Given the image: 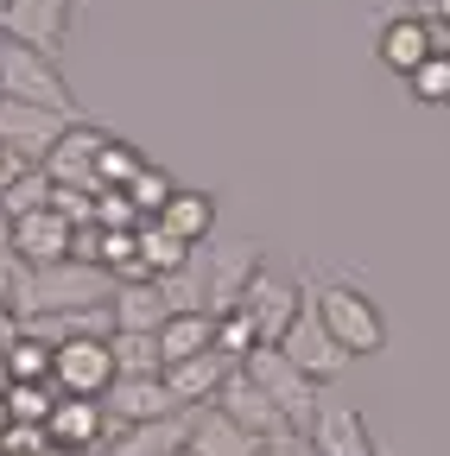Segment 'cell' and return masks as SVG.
<instances>
[{"mask_svg":"<svg viewBox=\"0 0 450 456\" xmlns=\"http://www.w3.org/2000/svg\"><path fill=\"white\" fill-rule=\"evenodd\" d=\"M305 292H311V305H317L330 342H336V349H343L349 362L387 349V311L362 292V285H349V279H311Z\"/></svg>","mask_w":450,"mask_h":456,"instance_id":"obj_1","label":"cell"},{"mask_svg":"<svg viewBox=\"0 0 450 456\" xmlns=\"http://www.w3.org/2000/svg\"><path fill=\"white\" fill-rule=\"evenodd\" d=\"M0 102H20V108H45V114H58V121H89V114L77 108L64 70H58V57H38L13 38H0Z\"/></svg>","mask_w":450,"mask_h":456,"instance_id":"obj_2","label":"cell"},{"mask_svg":"<svg viewBox=\"0 0 450 456\" xmlns=\"http://www.w3.org/2000/svg\"><path fill=\"white\" fill-rule=\"evenodd\" d=\"M241 374L273 399V406H279V419H286V431L292 437H305L311 425H317V412H323V387L317 380H305L286 355H279V349H254L248 362H241Z\"/></svg>","mask_w":450,"mask_h":456,"instance_id":"obj_3","label":"cell"},{"mask_svg":"<svg viewBox=\"0 0 450 456\" xmlns=\"http://www.w3.org/2000/svg\"><path fill=\"white\" fill-rule=\"evenodd\" d=\"M299 305H305V279L299 273H279V266H266L260 260V273L241 285V298H235V311L254 323V336H260V349H273L279 336H286V323L299 317Z\"/></svg>","mask_w":450,"mask_h":456,"instance_id":"obj_4","label":"cell"},{"mask_svg":"<svg viewBox=\"0 0 450 456\" xmlns=\"http://www.w3.org/2000/svg\"><path fill=\"white\" fill-rule=\"evenodd\" d=\"M51 387L64 399H102L115 387V355H108V336H64L51 342Z\"/></svg>","mask_w":450,"mask_h":456,"instance_id":"obj_5","label":"cell"},{"mask_svg":"<svg viewBox=\"0 0 450 456\" xmlns=\"http://www.w3.org/2000/svg\"><path fill=\"white\" fill-rule=\"evenodd\" d=\"M279 355H286L305 380H317V387H330V380H343L349 374V355L330 342V330H323V317H317V305H311V292H305V305H299V317L286 323V336L273 342Z\"/></svg>","mask_w":450,"mask_h":456,"instance_id":"obj_6","label":"cell"},{"mask_svg":"<svg viewBox=\"0 0 450 456\" xmlns=\"http://www.w3.org/2000/svg\"><path fill=\"white\" fill-rule=\"evenodd\" d=\"M70 20H77V0H13V7H0V38L38 57H58L70 38Z\"/></svg>","mask_w":450,"mask_h":456,"instance_id":"obj_7","label":"cell"},{"mask_svg":"<svg viewBox=\"0 0 450 456\" xmlns=\"http://www.w3.org/2000/svg\"><path fill=\"white\" fill-rule=\"evenodd\" d=\"M102 140H108V127H95V121H77V127H64L58 134V146L45 152V178H51V191H83V197H95V152H102Z\"/></svg>","mask_w":450,"mask_h":456,"instance_id":"obj_8","label":"cell"},{"mask_svg":"<svg viewBox=\"0 0 450 456\" xmlns=\"http://www.w3.org/2000/svg\"><path fill=\"white\" fill-rule=\"evenodd\" d=\"M431 51H444V38L431 32V20H419V13H387L380 20V32H374V57H380V70H393V77H413Z\"/></svg>","mask_w":450,"mask_h":456,"instance_id":"obj_9","label":"cell"},{"mask_svg":"<svg viewBox=\"0 0 450 456\" xmlns=\"http://www.w3.org/2000/svg\"><path fill=\"white\" fill-rule=\"evenodd\" d=\"M102 412H108V425L115 431H127V425H159V419H178V399L165 393V374H140V380H115L102 393Z\"/></svg>","mask_w":450,"mask_h":456,"instance_id":"obj_10","label":"cell"},{"mask_svg":"<svg viewBox=\"0 0 450 456\" xmlns=\"http://www.w3.org/2000/svg\"><path fill=\"white\" fill-rule=\"evenodd\" d=\"M108 437H115V425H108L102 399H64L58 393V406H51V419H45V444H58L70 456H95Z\"/></svg>","mask_w":450,"mask_h":456,"instance_id":"obj_11","label":"cell"},{"mask_svg":"<svg viewBox=\"0 0 450 456\" xmlns=\"http://www.w3.org/2000/svg\"><path fill=\"white\" fill-rule=\"evenodd\" d=\"M77 121H58L45 108H20V102H0V152H13L20 165H45V152L58 146V134Z\"/></svg>","mask_w":450,"mask_h":456,"instance_id":"obj_12","label":"cell"},{"mask_svg":"<svg viewBox=\"0 0 450 456\" xmlns=\"http://www.w3.org/2000/svg\"><path fill=\"white\" fill-rule=\"evenodd\" d=\"M77 241V222H64L58 209H32L13 222V260L20 266H64Z\"/></svg>","mask_w":450,"mask_h":456,"instance_id":"obj_13","label":"cell"},{"mask_svg":"<svg viewBox=\"0 0 450 456\" xmlns=\"http://www.w3.org/2000/svg\"><path fill=\"white\" fill-rule=\"evenodd\" d=\"M216 412L222 419H229V425H241V431H254L260 444H273V437H292L286 431V419H279V406H273V399L235 368L229 380H222V393H216Z\"/></svg>","mask_w":450,"mask_h":456,"instance_id":"obj_14","label":"cell"},{"mask_svg":"<svg viewBox=\"0 0 450 456\" xmlns=\"http://www.w3.org/2000/svg\"><path fill=\"white\" fill-rule=\"evenodd\" d=\"M241 362H229L222 349H209V355H191V362H172L165 368V393L178 399V412H191V406H216V393H222V380H229Z\"/></svg>","mask_w":450,"mask_h":456,"instance_id":"obj_15","label":"cell"},{"mask_svg":"<svg viewBox=\"0 0 450 456\" xmlns=\"http://www.w3.org/2000/svg\"><path fill=\"white\" fill-rule=\"evenodd\" d=\"M305 444H311L317 456H380V450H374V425H368L356 406H330V399H323L317 425L305 431Z\"/></svg>","mask_w":450,"mask_h":456,"instance_id":"obj_16","label":"cell"},{"mask_svg":"<svg viewBox=\"0 0 450 456\" xmlns=\"http://www.w3.org/2000/svg\"><path fill=\"white\" fill-rule=\"evenodd\" d=\"M108 317H115V330H146V336H159L165 317H172V298H165L159 279H115Z\"/></svg>","mask_w":450,"mask_h":456,"instance_id":"obj_17","label":"cell"},{"mask_svg":"<svg viewBox=\"0 0 450 456\" xmlns=\"http://www.w3.org/2000/svg\"><path fill=\"white\" fill-rule=\"evenodd\" d=\"M254 450H260V437L229 425L216 406H191L184 412V456H254Z\"/></svg>","mask_w":450,"mask_h":456,"instance_id":"obj_18","label":"cell"},{"mask_svg":"<svg viewBox=\"0 0 450 456\" xmlns=\"http://www.w3.org/2000/svg\"><path fill=\"white\" fill-rule=\"evenodd\" d=\"M254 273H260V248H254V241H229V248H216V254H209V273H203V285H209V317L235 311L241 285H248Z\"/></svg>","mask_w":450,"mask_h":456,"instance_id":"obj_19","label":"cell"},{"mask_svg":"<svg viewBox=\"0 0 450 456\" xmlns=\"http://www.w3.org/2000/svg\"><path fill=\"white\" fill-rule=\"evenodd\" d=\"M159 222L172 228L184 248H203V241L216 235V197H209V191H184V184H178V191H172V203L159 209Z\"/></svg>","mask_w":450,"mask_h":456,"instance_id":"obj_20","label":"cell"},{"mask_svg":"<svg viewBox=\"0 0 450 456\" xmlns=\"http://www.w3.org/2000/svg\"><path fill=\"white\" fill-rule=\"evenodd\" d=\"M209 349H216V317H209V311H172V317H165V330H159L165 368H172V362H191V355H209Z\"/></svg>","mask_w":450,"mask_h":456,"instance_id":"obj_21","label":"cell"},{"mask_svg":"<svg viewBox=\"0 0 450 456\" xmlns=\"http://www.w3.org/2000/svg\"><path fill=\"white\" fill-rule=\"evenodd\" d=\"M134 248H140V273H146V279H172V273H184L191 254H197V248H184L165 222H140V228H134Z\"/></svg>","mask_w":450,"mask_h":456,"instance_id":"obj_22","label":"cell"},{"mask_svg":"<svg viewBox=\"0 0 450 456\" xmlns=\"http://www.w3.org/2000/svg\"><path fill=\"white\" fill-rule=\"evenodd\" d=\"M108 355H115V380H140V374H165V355H159V336L146 330H115L108 336Z\"/></svg>","mask_w":450,"mask_h":456,"instance_id":"obj_23","label":"cell"},{"mask_svg":"<svg viewBox=\"0 0 450 456\" xmlns=\"http://www.w3.org/2000/svg\"><path fill=\"white\" fill-rule=\"evenodd\" d=\"M140 171H146V152L108 134V140H102V152H95V197H102V191H127Z\"/></svg>","mask_w":450,"mask_h":456,"instance_id":"obj_24","label":"cell"},{"mask_svg":"<svg viewBox=\"0 0 450 456\" xmlns=\"http://www.w3.org/2000/svg\"><path fill=\"white\" fill-rule=\"evenodd\" d=\"M0 355H7V374H13V387H20V380H51V342L26 336V330H13Z\"/></svg>","mask_w":450,"mask_h":456,"instance_id":"obj_25","label":"cell"},{"mask_svg":"<svg viewBox=\"0 0 450 456\" xmlns=\"http://www.w3.org/2000/svg\"><path fill=\"white\" fill-rule=\"evenodd\" d=\"M51 406H58V387H51V380H20V387H7V412H13V425L45 431Z\"/></svg>","mask_w":450,"mask_h":456,"instance_id":"obj_26","label":"cell"},{"mask_svg":"<svg viewBox=\"0 0 450 456\" xmlns=\"http://www.w3.org/2000/svg\"><path fill=\"white\" fill-rule=\"evenodd\" d=\"M172 191H178V178H172V171L146 165V171H140V178H134V184H127L121 197L134 203V216H140V222H159V209L172 203Z\"/></svg>","mask_w":450,"mask_h":456,"instance_id":"obj_27","label":"cell"},{"mask_svg":"<svg viewBox=\"0 0 450 456\" xmlns=\"http://www.w3.org/2000/svg\"><path fill=\"white\" fill-rule=\"evenodd\" d=\"M406 89H413V102H425V108H450V51H431L425 64L406 77Z\"/></svg>","mask_w":450,"mask_h":456,"instance_id":"obj_28","label":"cell"},{"mask_svg":"<svg viewBox=\"0 0 450 456\" xmlns=\"http://www.w3.org/2000/svg\"><path fill=\"white\" fill-rule=\"evenodd\" d=\"M0 209H7L13 222L32 216V209H51V178H45V171H20V178L0 191Z\"/></svg>","mask_w":450,"mask_h":456,"instance_id":"obj_29","label":"cell"},{"mask_svg":"<svg viewBox=\"0 0 450 456\" xmlns=\"http://www.w3.org/2000/svg\"><path fill=\"white\" fill-rule=\"evenodd\" d=\"M254 456H317V450H311L305 437H273V444H260Z\"/></svg>","mask_w":450,"mask_h":456,"instance_id":"obj_30","label":"cell"},{"mask_svg":"<svg viewBox=\"0 0 450 456\" xmlns=\"http://www.w3.org/2000/svg\"><path fill=\"white\" fill-rule=\"evenodd\" d=\"M419 20H431V32H450V0H419Z\"/></svg>","mask_w":450,"mask_h":456,"instance_id":"obj_31","label":"cell"},{"mask_svg":"<svg viewBox=\"0 0 450 456\" xmlns=\"http://www.w3.org/2000/svg\"><path fill=\"white\" fill-rule=\"evenodd\" d=\"M7 431H13V412H7V393H0V444H7Z\"/></svg>","mask_w":450,"mask_h":456,"instance_id":"obj_32","label":"cell"},{"mask_svg":"<svg viewBox=\"0 0 450 456\" xmlns=\"http://www.w3.org/2000/svg\"><path fill=\"white\" fill-rule=\"evenodd\" d=\"M32 456H70V450H58V444H38V450H32Z\"/></svg>","mask_w":450,"mask_h":456,"instance_id":"obj_33","label":"cell"},{"mask_svg":"<svg viewBox=\"0 0 450 456\" xmlns=\"http://www.w3.org/2000/svg\"><path fill=\"white\" fill-rule=\"evenodd\" d=\"M13 387V374H7V355H0V393H7Z\"/></svg>","mask_w":450,"mask_h":456,"instance_id":"obj_34","label":"cell"},{"mask_svg":"<svg viewBox=\"0 0 450 456\" xmlns=\"http://www.w3.org/2000/svg\"><path fill=\"white\" fill-rule=\"evenodd\" d=\"M0 7H13V0H0Z\"/></svg>","mask_w":450,"mask_h":456,"instance_id":"obj_35","label":"cell"},{"mask_svg":"<svg viewBox=\"0 0 450 456\" xmlns=\"http://www.w3.org/2000/svg\"><path fill=\"white\" fill-rule=\"evenodd\" d=\"M172 456H184V450H172Z\"/></svg>","mask_w":450,"mask_h":456,"instance_id":"obj_36","label":"cell"}]
</instances>
